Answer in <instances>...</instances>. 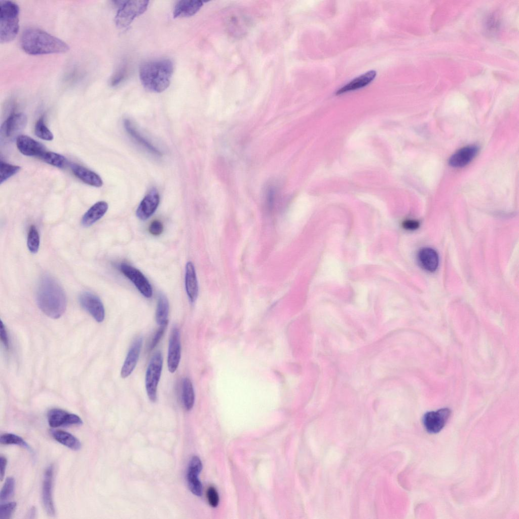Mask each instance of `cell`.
I'll return each instance as SVG.
<instances>
[{
    "label": "cell",
    "instance_id": "cell-21",
    "mask_svg": "<svg viewBox=\"0 0 519 519\" xmlns=\"http://www.w3.org/2000/svg\"><path fill=\"white\" fill-rule=\"evenodd\" d=\"M420 266L425 270L433 272L438 268L439 257L437 252L433 249L425 247L421 249L417 255Z\"/></svg>",
    "mask_w": 519,
    "mask_h": 519
},
{
    "label": "cell",
    "instance_id": "cell-1",
    "mask_svg": "<svg viewBox=\"0 0 519 519\" xmlns=\"http://www.w3.org/2000/svg\"><path fill=\"white\" fill-rule=\"evenodd\" d=\"M36 298L39 308L51 318H59L65 311V292L58 282L49 275H45L40 280Z\"/></svg>",
    "mask_w": 519,
    "mask_h": 519
},
{
    "label": "cell",
    "instance_id": "cell-29",
    "mask_svg": "<svg viewBox=\"0 0 519 519\" xmlns=\"http://www.w3.org/2000/svg\"><path fill=\"white\" fill-rule=\"evenodd\" d=\"M0 442L5 445L14 444L23 447L31 453H33L31 447L20 436L13 433H5L1 436Z\"/></svg>",
    "mask_w": 519,
    "mask_h": 519
},
{
    "label": "cell",
    "instance_id": "cell-10",
    "mask_svg": "<svg viewBox=\"0 0 519 519\" xmlns=\"http://www.w3.org/2000/svg\"><path fill=\"white\" fill-rule=\"evenodd\" d=\"M451 415L448 408L426 413L423 417V424L429 433H437L444 427Z\"/></svg>",
    "mask_w": 519,
    "mask_h": 519
},
{
    "label": "cell",
    "instance_id": "cell-43",
    "mask_svg": "<svg viewBox=\"0 0 519 519\" xmlns=\"http://www.w3.org/2000/svg\"><path fill=\"white\" fill-rule=\"evenodd\" d=\"M7 464V460L6 458L1 455L0 457V478L1 481L3 480L5 474Z\"/></svg>",
    "mask_w": 519,
    "mask_h": 519
},
{
    "label": "cell",
    "instance_id": "cell-27",
    "mask_svg": "<svg viewBox=\"0 0 519 519\" xmlns=\"http://www.w3.org/2000/svg\"><path fill=\"white\" fill-rule=\"evenodd\" d=\"M168 300L164 295L160 294L158 300L155 314L156 321L159 326L168 324Z\"/></svg>",
    "mask_w": 519,
    "mask_h": 519
},
{
    "label": "cell",
    "instance_id": "cell-24",
    "mask_svg": "<svg viewBox=\"0 0 519 519\" xmlns=\"http://www.w3.org/2000/svg\"><path fill=\"white\" fill-rule=\"evenodd\" d=\"M376 71L370 70L365 73L356 78L345 85L344 87L339 89L336 95H340L350 91L355 90L364 87L369 84L376 77Z\"/></svg>",
    "mask_w": 519,
    "mask_h": 519
},
{
    "label": "cell",
    "instance_id": "cell-33",
    "mask_svg": "<svg viewBox=\"0 0 519 519\" xmlns=\"http://www.w3.org/2000/svg\"><path fill=\"white\" fill-rule=\"evenodd\" d=\"M15 481L13 477H8L5 480L0 493V501L1 503L8 500L14 494Z\"/></svg>",
    "mask_w": 519,
    "mask_h": 519
},
{
    "label": "cell",
    "instance_id": "cell-31",
    "mask_svg": "<svg viewBox=\"0 0 519 519\" xmlns=\"http://www.w3.org/2000/svg\"><path fill=\"white\" fill-rule=\"evenodd\" d=\"M28 249L32 253H36L40 247V236L36 227L34 225L30 227L27 240Z\"/></svg>",
    "mask_w": 519,
    "mask_h": 519
},
{
    "label": "cell",
    "instance_id": "cell-13",
    "mask_svg": "<svg viewBox=\"0 0 519 519\" xmlns=\"http://www.w3.org/2000/svg\"><path fill=\"white\" fill-rule=\"evenodd\" d=\"M48 421L53 428L83 424L82 419L78 415L60 409H53L49 411Z\"/></svg>",
    "mask_w": 519,
    "mask_h": 519
},
{
    "label": "cell",
    "instance_id": "cell-40",
    "mask_svg": "<svg viewBox=\"0 0 519 519\" xmlns=\"http://www.w3.org/2000/svg\"><path fill=\"white\" fill-rule=\"evenodd\" d=\"M202 469L200 459L197 456L193 457L189 463L188 470L200 473Z\"/></svg>",
    "mask_w": 519,
    "mask_h": 519
},
{
    "label": "cell",
    "instance_id": "cell-12",
    "mask_svg": "<svg viewBox=\"0 0 519 519\" xmlns=\"http://www.w3.org/2000/svg\"><path fill=\"white\" fill-rule=\"evenodd\" d=\"M53 467L49 465L45 470L42 485V497L44 509L51 516L55 515V509L52 496Z\"/></svg>",
    "mask_w": 519,
    "mask_h": 519
},
{
    "label": "cell",
    "instance_id": "cell-22",
    "mask_svg": "<svg viewBox=\"0 0 519 519\" xmlns=\"http://www.w3.org/2000/svg\"><path fill=\"white\" fill-rule=\"evenodd\" d=\"M185 287L190 301L194 303L198 294V283L195 267L191 262H188L186 266Z\"/></svg>",
    "mask_w": 519,
    "mask_h": 519
},
{
    "label": "cell",
    "instance_id": "cell-11",
    "mask_svg": "<svg viewBox=\"0 0 519 519\" xmlns=\"http://www.w3.org/2000/svg\"><path fill=\"white\" fill-rule=\"evenodd\" d=\"M82 307L86 310L98 322L104 320L105 310L100 299L89 292H84L79 296Z\"/></svg>",
    "mask_w": 519,
    "mask_h": 519
},
{
    "label": "cell",
    "instance_id": "cell-25",
    "mask_svg": "<svg viewBox=\"0 0 519 519\" xmlns=\"http://www.w3.org/2000/svg\"><path fill=\"white\" fill-rule=\"evenodd\" d=\"M51 433L56 441L71 450L78 451L81 449L80 441L71 433L60 430H52Z\"/></svg>",
    "mask_w": 519,
    "mask_h": 519
},
{
    "label": "cell",
    "instance_id": "cell-3",
    "mask_svg": "<svg viewBox=\"0 0 519 519\" xmlns=\"http://www.w3.org/2000/svg\"><path fill=\"white\" fill-rule=\"evenodd\" d=\"M173 69V64L168 59L145 62L140 67V80L149 91L161 93L169 87Z\"/></svg>",
    "mask_w": 519,
    "mask_h": 519
},
{
    "label": "cell",
    "instance_id": "cell-7",
    "mask_svg": "<svg viewBox=\"0 0 519 519\" xmlns=\"http://www.w3.org/2000/svg\"><path fill=\"white\" fill-rule=\"evenodd\" d=\"M27 122V117L22 113L11 114L1 126V139L8 141L16 139L25 128Z\"/></svg>",
    "mask_w": 519,
    "mask_h": 519
},
{
    "label": "cell",
    "instance_id": "cell-35",
    "mask_svg": "<svg viewBox=\"0 0 519 519\" xmlns=\"http://www.w3.org/2000/svg\"><path fill=\"white\" fill-rule=\"evenodd\" d=\"M16 502H11L1 504L0 506V519H8L10 518L16 509Z\"/></svg>",
    "mask_w": 519,
    "mask_h": 519
},
{
    "label": "cell",
    "instance_id": "cell-39",
    "mask_svg": "<svg viewBox=\"0 0 519 519\" xmlns=\"http://www.w3.org/2000/svg\"><path fill=\"white\" fill-rule=\"evenodd\" d=\"M149 232L154 236H159L163 231V226L162 223L158 220L153 221L149 228Z\"/></svg>",
    "mask_w": 519,
    "mask_h": 519
},
{
    "label": "cell",
    "instance_id": "cell-44",
    "mask_svg": "<svg viewBox=\"0 0 519 519\" xmlns=\"http://www.w3.org/2000/svg\"><path fill=\"white\" fill-rule=\"evenodd\" d=\"M36 514V509L34 506H32L30 508L28 512L27 517L29 518H33L35 517Z\"/></svg>",
    "mask_w": 519,
    "mask_h": 519
},
{
    "label": "cell",
    "instance_id": "cell-38",
    "mask_svg": "<svg viewBox=\"0 0 519 519\" xmlns=\"http://www.w3.org/2000/svg\"><path fill=\"white\" fill-rule=\"evenodd\" d=\"M207 497L209 504L213 507H216L219 503V496L216 489L209 487L207 491Z\"/></svg>",
    "mask_w": 519,
    "mask_h": 519
},
{
    "label": "cell",
    "instance_id": "cell-28",
    "mask_svg": "<svg viewBox=\"0 0 519 519\" xmlns=\"http://www.w3.org/2000/svg\"><path fill=\"white\" fill-rule=\"evenodd\" d=\"M40 158L46 163L59 168L65 167L68 162L63 156L52 152L45 151Z\"/></svg>",
    "mask_w": 519,
    "mask_h": 519
},
{
    "label": "cell",
    "instance_id": "cell-8",
    "mask_svg": "<svg viewBox=\"0 0 519 519\" xmlns=\"http://www.w3.org/2000/svg\"><path fill=\"white\" fill-rule=\"evenodd\" d=\"M120 270L134 284L142 295L146 298L152 297L153 289L151 285L139 270L126 263L120 265Z\"/></svg>",
    "mask_w": 519,
    "mask_h": 519
},
{
    "label": "cell",
    "instance_id": "cell-37",
    "mask_svg": "<svg viewBox=\"0 0 519 519\" xmlns=\"http://www.w3.org/2000/svg\"><path fill=\"white\" fill-rule=\"evenodd\" d=\"M167 325V324L159 326V328L155 332L151 342L150 345V350L154 349L159 344L164 333Z\"/></svg>",
    "mask_w": 519,
    "mask_h": 519
},
{
    "label": "cell",
    "instance_id": "cell-20",
    "mask_svg": "<svg viewBox=\"0 0 519 519\" xmlns=\"http://www.w3.org/2000/svg\"><path fill=\"white\" fill-rule=\"evenodd\" d=\"M107 202L100 201L93 205L84 214L81 224L85 227H89L102 218L107 211Z\"/></svg>",
    "mask_w": 519,
    "mask_h": 519
},
{
    "label": "cell",
    "instance_id": "cell-2",
    "mask_svg": "<svg viewBox=\"0 0 519 519\" xmlns=\"http://www.w3.org/2000/svg\"><path fill=\"white\" fill-rule=\"evenodd\" d=\"M20 45L25 52L32 55L65 53L69 50V46L62 40L35 27L23 32Z\"/></svg>",
    "mask_w": 519,
    "mask_h": 519
},
{
    "label": "cell",
    "instance_id": "cell-9",
    "mask_svg": "<svg viewBox=\"0 0 519 519\" xmlns=\"http://www.w3.org/2000/svg\"><path fill=\"white\" fill-rule=\"evenodd\" d=\"M181 357V344L179 329L174 326L171 329L168 343L167 367L169 372L174 373L177 369Z\"/></svg>",
    "mask_w": 519,
    "mask_h": 519
},
{
    "label": "cell",
    "instance_id": "cell-19",
    "mask_svg": "<svg viewBox=\"0 0 519 519\" xmlns=\"http://www.w3.org/2000/svg\"><path fill=\"white\" fill-rule=\"evenodd\" d=\"M202 6L203 2L201 1H179L174 8L173 17L177 18L192 16L199 11Z\"/></svg>",
    "mask_w": 519,
    "mask_h": 519
},
{
    "label": "cell",
    "instance_id": "cell-16",
    "mask_svg": "<svg viewBox=\"0 0 519 519\" xmlns=\"http://www.w3.org/2000/svg\"><path fill=\"white\" fill-rule=\"evenodd\" d=\"M16 145L20 152L27 156L40 158L46 151L45 146L42 143L25 135H20L18 136L16 138Z\"/></svg>",
    "mask_w": 519,
    "mask_h": 519
},
{
    "label": "cell",
    "instance_id": "cell-4",
    "mask_svg": "<svg viewBox=\"0 0 519 519\" xmlns=\"http://www.w3.org/2000/svg\"><path fill=\"white\" fill-rule=\"evenodd\" d=\"M19 8L10 1H0V41L2 44L13 41L19 29Z\"/></svg>",
    "mask_w": 519,
    "mask_h": 519
},
{
    "label": "cell",
    "instance_id": "cell-42",
    "mask_svg": "<svg viewBox=\"0 0 519 519\" xmlns=\"http://www.w3.org/2000/svg\"><path fill=\"white\" fill-rule=\"evenodd\" d=\"M0 334L1 340L4 345L5 346V347L8 348L9 347V339L8 337V334L5 324L3 323L2 320L1 321L0 325Z\"/></svg>",
    "mask_w": 519,
    "mask_h": 519
},
{
    "label": "cell",
    "instance_id": "cell-34",
    "mask_svg": "<svg viewBox=\"0 0 519 519\" xmlns=\"http://www.w3.org/2000/svg\"><path fill=\"white\" fill-rule=\"evenodd\" d=\"M197 473L188 471L187 479L189 487L191 491L195 495L200 496L202 495V487L200 481L198 478V475Z\"/></svg>",
    "mask_w": 519,
    "mask_h": 519
},
{
    "label": "cell",
    "instance_id": "cell-26",
    "mask_svg": "<svg viewBox=\"0 0 519 519\" xmlns=\"http://www.w3.org/2000/svg\"><path fill=\"white\" fill-rule=\"evenodd\" d=\"M181 397L184 408L187 411L191 410L195 403V396L193 385L188 378H184L182 380Z\"/></svg>",
    "mask_w": 519,
    "mask_h": 519
},
{
    "label": "cell",
    "instance_id": "cell-18",
    "mask_svg": "<svg viewBox=\"0 0 519 519\" xmlns=\"http://www.w3.org/2000/svg\"><path fill=\"white\" fill-rule=\"evenodd\" d=\"M70 169L73 174L85 183L97 188L103 185L100 176L94 171L77 164H71Z\"/></svg>",
    "mask_w": 519,
    "mask_h": 519
},
{
    "label": "cell",
    "instance_id": "cell-41",
    "mask_svg": "<svg viewBox=\"0 0 519 519\" xmlns=\"http://www.w3.org/2000/svg\"><path fill=\"white\" fill-rule=\"evenodd\" d=\"M420 226L419 221L413 219H407L402 223V227L407 230L413 231L417 229Z\"/></svg>",
    "mask_w": 519,
    "mask_h": 519
},
{
    "label": "cell",
    "instance_id": "cell-17",
    "mask_svg": "<svg viewBox=\"0 0 519 519\" xmlns=\"http://www.w3.org/2000/svg\"><path fill=\"white\" fill-rule=\"evenodd\" d=\"M478 149V147L475 145H470L461 148L450 158L449 165L455 168L467 165L477 155Z\"/></svg>",
    "mask_w": 519,
    "mask_h": 519
},
{
    "label": "cell",
    "instance_id": "cell-30",
    "mask_svg": "<svg viewBox=\"0 0 519 519\" xmlns=\"http://www.w3.org/2000/svg\"><path fill=\"white\" fill-rule=\"evenodd\" d=\"M34 133L39 138L45 140L51 141L54 139L53 134L45 124L43 117L36 122Z\"/></svg>",
    "mask_w": 519,
    "mask_h": 519
},
{
    "label": "cell",
    "instance_id": "cell-32",
    "mask_svg": "<svg viewBox=\"0 0 519 519\" xmlns=\"http://www.w3.org/2000/svg\"><path fill=\"white\" fill-rule=\"evenodd\" d=\"M21 167L5 162L0 163V183L2 184L11 176L18 173Z\"/></svg>",
    "mask_w": 519,
    "mask_h": 519
},
{
    "label": "cell",
    "instance_id": "cell-5",
    "mask_svg": "<svg viewBox=\"0 0 519 519\" xmlns=\"http://www.w3.org/2000/svg\"><path fill=\"white\" fill-rule=\"evenodd\" d=\"M149 1L146 0L125 1L120 2L115 16L116 25L119 28L128 27L135 18L142 14L147 9Z\"/></svg>",
    "mask_w": 519,
    "mask_h": 519
},
{
    "label": "cell",
    "instance_id": "cell-14",
    "mask_svg": "<svg viewBox=\"0 0 519 519\" xmlns=\"http://www.w3.org/2000/svg\"><path fill=\"white\" fill-rule=\"evenodd\" d=\"M142 342V338L139 336L134 340L130 347L121 370L120 375L123 379L129 377L135 369L139 359Z\"/></svg>",
    "mask_w": 519,
    "mask_h": 519
},
{
    "label": "cell",
    "instance_id": "cell-15",
    "mask_svg": "<svg viewBox=\"0 0 519 519\" xmlns=\"http://www.w3.org/2000/svg\"><path fill=\"white\" fill-rule=\"evenodd\" d=\"M159 203V193L155 188H153L140 203L136 211V216L141 220L149 218L155 212Z\"/></svg>",
    "mask_w": 519,
    "mask_h": 519
},
{
    "label": "cell",
    "instance_id": "cell-6",
    "mask_svg": "<svg viewBox=\"0 0 519 519\" xmlns=\"http://www.w3.org/2000/svg\"><path fill=\"white\" fill-rule=\"evenodd\" d=\"M163 361L161 352H155L149 363L146 371V392L150 400L153 402H155L157 398V389L162 373Z\"/></svg>",
    "mask_w": 519,
    "mask_h": 519
},
{
    "label": "cell",
    "instance_id": "cell-36",
    "mask_svg": "<svg viewBox=\"0 0 519 519\" xmlns=\"http://www.w3.org/2000/svg\"><path fill=\"white\" fill-rule=\"evenodd\" d=\"M127 73V67L125 65L120 67L110 81V85L112 87H115L122 82L126 77Z\"/></svg>",
    "mask_w": 519,
    "mask_h": 519
},
{
    "label": "cell",
    "instance_id": "cell-23",
    "mask_svg": "<svg viewBox=\"0 0 519 519\" xmlns=\"http://www.w3.org/2000/svg\"><path fill=\"white\" fill-rule=\"evenodd\" d=\"M124 126L126 132L139 145L149 151V153L155 156L159 157L162 155L161 151H160L137 131L129 119H125L124 120Z\"/></svg>",
    "mask_w": 519,
    "mask_h": 519
}]
</instances>
